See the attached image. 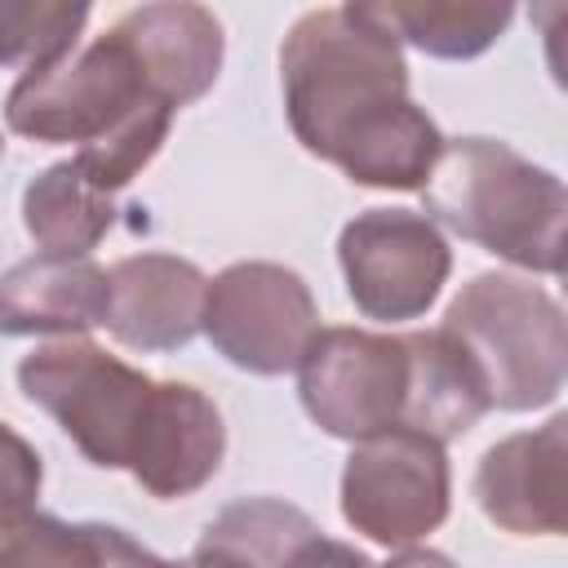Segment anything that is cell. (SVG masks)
<instances>
[{
  "label": "cell",
  "instance_id": "obj_1",
  "mask_svg": "<svg viewBox=\"0 0 568 568\" xmlns=\"http://www.w3.org/2000/svg\"><path fill=\"white\" fill-rule=\"evenodd\" d=\"M293 138L337 164L355 186L422 191L439 151V124L408 98L399 40L368 4L311 9L280 49Z\"/></svg>",
  "mask_w": 568,
  "mask_h": 568
},
{
  "label": "cell",
  "instance_id": "obj_2",
  "mask_svg": "<svg viewBox=\"0 0 568 568\" xmlns=\"http://www.w3.org/2000/svg\"><path fill=\"white\" fill-rule=\"evenodd\" d=\"M178 102L120 18L67 58L22 71L4 98V120L31 142H75L71 155L102 191L129 186L164 146Z\"/></svg>",
  "mask_w": 568,
  "mask_h": 568
},
{
  "label": "cell",
  "instance_id": "obj_3",
  "mask_svg": "<svg viewBox=\"0 0 568 568\" xmlns=\"http://www.w3.org/2000/svg\"><path fill=\"white\" fill-rule=\"evenodd\" d=\"M422 204L435 226L497 253L537 275L564 271V222L568 191L564 182L524 160L497 138H453L444 142Z\"/></svg>",
  "mask_w": 568,
  "mask_h": 568
},
{
  "label": "cell",
  "instance_id": "obj_4",
  "mask_svg": "<svg viewBox=\"0 0 568 568\" xmlns=\"http://www.w3.org/2000/svg\"><path fill=\"white\" fill-rule=\"evenodd\" d=\"M484 386L488 408L528 413L559 399L568 377L564 306L532 280L484 271L444 311L439 324Z\"/></svg>",
  "mask_w": 568,
  "mask_h": 568
},
{
  "label": "cell",
  "instance_id": "obj_5",
  "mask_svg": "<svg viewBox=\"0 0 568 568\" xmlns=\"http://www.w3.org/2000/svg\"><path fill=\"white\" fill-rule=\"evenodd\" d=\"M18 386L71 435V444L93 466L106 470L138 466L164 408V382L84 337H62L22 355Z\"/></svg>",
  "mask_w": 568,
  "mask_h": 568
},
{
  "label": "cell",
  "instance_id": "obj_6",
  "mask_svg": "<svg viewBox=\"0 0 568 568\" xmlns=\"http://www.w3.org/2000/svg\"><path fill=\"white\" fill-rule=\"evenodd\" d=\"M297 395L306 417L333 439L359 444L395 426L413 430V337L368 328H320L297 364Z\"/></svg>",
  "mask_w": 568,
  "mask_h": 568
},
{
  "label": "cell",
  "instance_id": "obj_7",
  "mask_svg": "<svg viewBox=\"0 0 568 568\" xmlns=\"http://www.w3.org/2000/svg\"><path fill=\"white\" fill-rule=\"evenodd\" d=\"M448 453L422 430H382L342 466V515L377 546H413L448 519Z\"/></svg>",
  "mask_w": 568,
  "mask_h": 568
},
{
  "label": "cell",
  "instance_id": "obj_8",
  "mask_svg": "<svg viewBox=\"0 0 568 568\" xmlns=\"http://www.w3.org/2000/svg\"><path fill=\"white\" fill-rule=\"evenodd\" d=\"M200 328L235 368L280 377L297 368L315 342L320 306L297 271L280 262H235L209 280Z\"/></svg>",
  "mask_w": 568,
  "mask_h": 568
},
{
  "label": "cell",
  "instance_id": "obj_9",
  "mask_svg": "<svg viewBox=\"0 0 568 568\" xmlns=\"http://www.w3.org/2000/svg\"><path fill=\"white\" fill-rule=\"evenodd\" d=\"M337 262L351 302L368 320H417L448 284L453 253L444 231L408 209H368L342 226Z\"/></svg>",
  "mask_w": 568,
  "mask_h": 568
},
{
  "label": "cell",
  "instance_id": "obj_10",
  "mask_svg": "<svg viewBox=\"0 0 568 568\" xmlns=\"http://www.w3.org/2000/svg\"><path fill=\"white\" fill-rule=\"evenodd\" d=\"M475 501L515 537H559L568 528V413L497 439L479 457Z\"/></svg>",
  "mask_w": 568,
  "mask_h": 568
},
{
  "label": "cell",
  "instance_id": "obj_11",
  "mask_svg": "<svg viewBox=\"0 0 568 568\" xmlns=\"http://www.w3.org/2000/svg\"><path fill=\"white\" fill-rule=\"evenodd\" d=\"M209 280L173 253H133L106 266V328L129 351H178L200 333Z\"/></svg>",
  "mask_w": 568,
  "mask_h": 568
},
{
  "label": "cell",
  "instance_id": "obj_12",
  "mask_svg": "<svg viewBox=\"0 0 568 568\" xmlns=\"http://www.w3.org/2000/svg\"><path fill=\"white\" fill-rule=\"evenodd\" d=\"M106 324V266L89 257L36 253L0 275V333H62L80 337L84 328Z\"/></svg>",
  "mask_w": 568,
  "mask_h": 568
},
{
  "label": "cell",
  "instance_id": "obj_13",
  "mask_svg": "<svg viewBox=\"0 0 568 568\" xmlns=\"http://www.w3.org/2000/svg\"><path fill=\"white\" fill-rule=\"evenodd\" d=\"M124 22L133 27L138 44L146 49L151 67L160 71L169 98L182 106H191L195 98H204L222 71V22L191 0H160V4H142L129 9Z\"/></svg>",
  "mask_w": 568,
  "mask_h": 568
},
{
  "label": "cell",
  "instance_id": "obj_14",
  "mask_svg": "<svg viewBox=\"0 0 568 568\" xmlns=\"http://www.w3.org/2000/svg\"><path fill=\"white\" fill-rule=\"evenodd\" d=\"M115 222L111 191L93 186L75 160L49 164L22 191V226L53 257H89Z\"/></svg>",
  "mask_w": 568,
  "mask_h": 568
},
{
  "label": "cell",
  "instance_id": "obj_15",
  "mask_svg": "<svg viewBox=\"0 0 568 568\" xmlns=\"http://www.w3.org/2000/svg\"><path fill=\"white\" fill-rule=\"evenodd\" d=\"M368 13L395 40H408L413 49L448 62L479 58L488 44H497V36L515 18L510 4H462V0H390V4H368Z\"/></svg>",
  "mask_w": 568,
  "mask_h": 568
},
{
  "label": "cell",
  "instance_id": "obj_16",
  "mask_svg": "<svg viewBox=\"0 0 568 568\" xmlns=\"http://www.w3.org/2000/svg\"><path fill=\"white\" fill-rule=\"evenodd\" d=\"M89 4L67 0H0V67H49L80 44Z\"/></svg>",
  "mask_w": 568,
  "mask_h": 568
},
{
  "label": "cell",
  "instance_id": "obj_17",
  "mask_svg": "<svg viewBox=\"0 0 568 568\" xmlns=\"http://www.w3.org/2000/svg\"><path fill=\"white\" fill-rule=\"evenodd\" d=\"M0 568H102L98 524H62L36 510L9 541H0Z\"/></svg>",
  "mask_w": 568,
  "mask_h": 568
},
{
  "label": "cell",
  "instance_id": "obj_18",
  "mask_svg": "<svg viewBox=\"0 0 568 568\" xmlns=\"http://www.w3.org/2000/svg\"><path fill=\"white\" fill-rule=\"evenodd\" d=\"M40 479H44V466L36 448L13 426L0 422V541H9L36 515Z\"/></svg>",
  "mask_w": 568,
  "mask_h": 568
},
{
  "label": "cell",
  "instance_id": "obj_19",
  "mask_svg": "<svg viewBox=\"0 0 568 568\" xmlns=\"http://www.w3.org/2000/svg\"><path fill=\"white\" fill-rule=\"evenodd\" d=\"M98 546H102V568H235L231 559H222L217 550H209L200 541L186 559L169 564V559L151 555L146 546H138L133 537H124L120 528H106V524H98Z\"/></svg>",
  "mask_w": 568,
  "mask_h": 568
},
{
  "label": "cell",
  "instance_id": "obj_20",
  "mask_svg": "<svg viewBox=\"0 0 568 568\" xmlns=\"http://www.w3.org/2000/svg\"><path fill=\"white\" fill-rule=\"evenodd\" d=\"M280 568H377L364 550H355V546H346V541H337V537H324L320 528L315 532H306L293 550H288V559L280 564Z\"/></svg>",
  "mask_w": 568,
  "mask_h": 568
},
{
  "label": "cell",
  "instance_id": "obj_21",
  "mask_svg": "<svg viewBox=\"0 0 568 568\" xmlns=\"http://www.w3.org/2000/svg\"><path fill=\"white\" fill-rule=\"evenodd\" d=\"M382 568H457L448 555H439V550H399L390 564H382Z\"/></svg>",
  "mask_w": 568,
  "mask_h": 568
},
{
  "label": "cell",
  "instance_id": "obj_22",
  "mask_svg": "<svg viewBox=\"0 0 568 568\" xmlns=\"http://www.w3.org/2000/svg\"><path fill=\"white\" fill-rule=\"evenodd\" d=\"M0 155H4V138H0Z\"/></svg>",
  "mask_w": 568,
  "mask_h": 568
}]
</instances>
